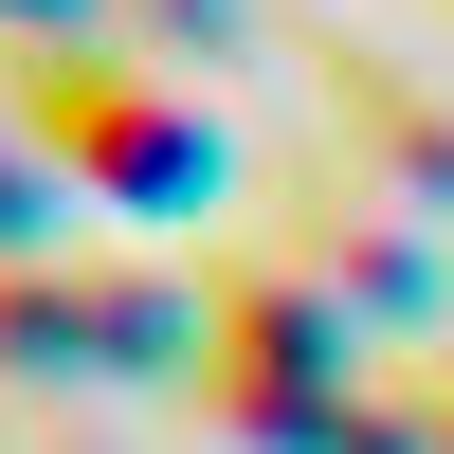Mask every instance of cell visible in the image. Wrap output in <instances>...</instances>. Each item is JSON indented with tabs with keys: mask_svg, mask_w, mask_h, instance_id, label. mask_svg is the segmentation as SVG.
Wrapping results in <instances>:
<instances>
[{
	"mask_svg": "<svg viewBox=\"0 0 454 454\" xmlns=\"http://www.w3.org/2000/svg\"><path fill=\"white\" fill-rule=\"evenodd\" d=\"M19 128L55 145L91 200H128V218H182V200L218 182V128H200V109H182L145 55H109V36H91V55H36V73H19Z\"/></svg>",
	"mask_w": 454,
	"mask_h": 454,
	"instance_id": "6da1fadb",
	"label": "cell"
},
{
	"mask_svg": "<svg viewBox=\"0 0 454 454\" xmlns=\"http://www.w3.org/2000/svg\"><path fill=\"white\" fill-rule=\"evenodd\" d=\"M436 454H454V364H436Z\"/></svg>",
	"mask_w": 454,
	"mask_h": 454,
	"instance_id": "277c9868",
	"label": "cell"
},
{
	"mask_svg": "<svg viewBox=\"0 0 454 454\" xmlns=\"http://www.w3.org/2000/svg\"><path fill=\"white\" fill-rule=\"evenodd\" d=\"M309 91H327V128L364 145L382 200H436L454 218V91H419V55H327Z\"/></svg>",
	"mask_w": 454,
	"mask_h": 454,
	"instance_id": "7a4b0ae2",
	"label": "cell"
},
{
	"mask_svg": "<svg viewBox=\"0 0 454 454\" xmlns=\"http://www.w3.org/2000/svg\"><path fill=\"white\" fill-rule=\"evenodd\" d=\"M36 218H55V182H36V164H19V145H0V254H19V237H36Z\"/></svg>",
	"mask_w": 454,
	"mask_h": 454,
	"instance_id": "3957f363",
	"label": "cell"
}]
</instances>
